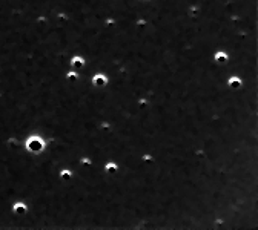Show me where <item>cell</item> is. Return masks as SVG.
<instances>
[{
    "label": "cell",
    "mask_w": 258,
    "mask_h": 230,
    "mask_svg": "<svg viewBox=\"0 0 258 230\" xmlns=\"http://www.w3.org/2000/svg\"><path fill=\"white\" fill-rule=\"evenodd\" d=\"M28 149L31 152H40L43 149V141L42 138L38 137H32L29 141H28Z\"/></svg>",
    "instance_id": "obj_1"
},
{
    "label": "cell",
    "mask_w": 258,
    "mask_h": 230,
    "mask_svg": "<svg viewBox=\"0 0 258 230\" xmlns=\"http://www.w3.org/2000/svg\"><path fill=\"white\" fill-rule=\"evenodd\" d=\"M106 83V78L103 75H97V77H94V84L96 86H103Z\"/></svg>",
    "instance_id": "obj_2"
},
{
    "label": "cell",
    "mask_w": 258,
    "mask_h": 230,
    "mask_svg": "<svg viewBox=\"0 0 258 230\" xmlns=\"http://www.w3.org/2000/svg\"><path fill=\"white\" fill-rule=\"evenodd\" d=\"M230 82H232V83H230V84H232L234 87H237V86H240V80H235V78H232V80H230Z\"/></svg>",
    "instance_id": "obj_3"
}]
</instances>
